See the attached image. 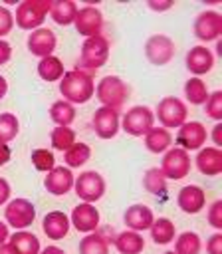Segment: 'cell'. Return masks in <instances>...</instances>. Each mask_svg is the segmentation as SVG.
<instances>
[{
	"label": "cell",
	"instance_id": "cell-1",
	"mask_svg": "<svg viewBox=\"0 0 222 254\" xmlns=\"http://www.w3.org/2000/svg\"><path fill=\"white\" fill-rule=\"evenodd\" d=\"M59 93L71 105L87 103L95 95V81H93L91 73L73 67L69 71H63V75L59 79Z\"/></svg>",
	"mask_w": 222,
	"mask_h": 254
},
{
	"label": "cell",
	"instance_id": "cell-2",
	"mask_svg": "<svg viewBox=\"0 0 222 254\" xmlns=\"http://www.w3.org/2000/svg\"><path fill=\"white\" fill-rule=\"evenodd\" d=\"M109 58V42L107 38L101 36H93V38H85L83 46H81V56L77 62V69H83L87 73L99 69L105 65Z\"/></svg>",
	"mask_w": 222,
	"mask_h": 254
},
{
	"label": "cell",
	"instance_id": "cell-3",
	"mask_svg": "<svg viewBox=\"0 0 222 254\" xmlns=\"http://www.w3.org/2000/svg\"><path fill=\"white\" fill-rule=\"evenodd\" d=\"M95 95L101 101V107H111L119 111V107H123L129 99V85L119 75H105L99 79Z\"/></svg>",
	"mask_w": 222,
	"mask_h": 254
},
{
	"label": "cell",
	"instance_id": "cell-4",
	"mask_svg": "<svg viewBox=\"0 0 222 254\" xmlns=\"http://www.w3.org/2000/svg\"><path fill=\"white\" fill-rule=\"evenodd\" d=\"M52 0H24L16 8V24L22 30H38L50 14Z\"/></svg>",
	"mask_w": 222,
	"mask_h": 254
},
{
	"label": "cell",
	"instance_id": "cell-5",
	"mask_svg": "<svg viewBox=\"0 0 222 254\" xmlns=\"http://www.w3.org/2000/svg\"><path fill=\"white\" fill-rule=\"evenodd\" d=\"M153 123H155V113L151 111V107H147V105H135V107H131L123 115V121L119 125H121V129L127 135L141 137V135H145L153 127Z\"/></svg>",
	"mask_w": 222,
	"mask_h": 254
},
{
	"label": "cell",
	"instance_id": "cell-6",
	"mask_svg": "<svg viewBox=\"0 0 222 254\" xmlns=\"http://www.w3.org/2000/svg\"><path fill=\"white\" fill-rule=\"evenodd\" d=\"M157 117L165 129L180 127L182 123H186V105L178 97H163L157 105Z\"/></svg>",
	"mask_w": 222,
	"mask_h": 254
},
{
	"label": "cell",
	"instance_id": "cell-7",
	"mask_svg": "<svg viewBox=\"0 0 222 254\" xmlns=\"http://www.w3.org/2000/svg\"><path fill=\"white\" fill-rule=\"evenodd\" d=\"M161 171L165 175V179H172V181H180L190 173V155L188 151L174 147V149H166L165 157H163V165Z\"/></svg>",
	"mask_w": 222,
	"mask_h": 254
},
{
	"label": "cell",
	"instance_id": "cell-8",
	"mask_svg": "<svg viewBox=\"0 0 222 254\" xmlns=\"http://www.w3.org/2000/svg\"><path fill=\"white\" fill-rule=\"evenodd\" d=\"M73 187H75L77 198H81L83 202H95L105 194V181L97 171L81 173L73 181Z\"/></svg>",
	"mask_w": 222,
	"mask_h": 254
},
{
	"label": "cell",
	"instance_id": "cell-9",
	"mask_svg": "<svg viewBox=\"0 0 222 254\" xmlns=\"http://www.w3.org/2000/svg\"><path fill=\"white\" fill-rule=\"evenodd\" d=\"M174 42L165 34H155L145 44V56L153 65H166L174 58Z\"/></svg>",
	"mask_w": 222,
	"mask_h": 254
},
{
	"label": "cell",
	"instance_id": "cell-10",
	"mask_svg": "<svg viewBox=\"0 0 222 254\" xmlns=\"http://www.w3.org/2000/svg\"><path fill=\"white\" fill-rule=\"evenodd\" d=\"M4 218L16 230L28 228L36 218V208L28 198H14L4 208Z\"/></svg>",
	"mask_w": 222,
	"mask_h": 254
},
{
	"label": "cell",
	"instance_id": "cell-11",
	"mask_svg": "<svg viewBox=\"0 0 222 254\" xmlns=\"http://www.w3.org/2000/svg\"><path fill=\"white\" fill-rule=\"evenodd\" d=\"M73 24H75V30L81 36H85V38L101 36V30H103V14L95 6H83V8H77V14H75Z\"/></svg>",
	"mask_w": 222,
	"mask_h": 254
},
{
	"label": "cell",
	"instance_id": "cell-12",
	"mask_svg": "<svg viewBox=\"0 0 222 254\" xmlns=\"http://www.w3.org/2000/svg\"><path fill=\"white\" fill-rule=\"evenodd\" d=\"M206 139H208V131H206V127L200 121L182 123L178 127V133H176V143L184 151L202 149V145L206 143Z\"/></svg>",
	"mask_w": 222,
	"mask_h": 254
},
{
	"label": "cell",
	"instance_id": "cell-13",
	"mask_svg": "<svg viewBox=\"0 0 222 254\" xmlns=\"http://www.w3.org/2000/svg\"><path fill=\"white\" fill-rule=\"evenodd\" d=\"M222 34V16L214 10L200 12L194 20V36L202 42H214Z\"/></svg>",
	"mask_w": 222,
	"mask_h": 254
},
{
	"label": "cell",
	"instance_id": "cell-14",
	"mask_svg": "<svg viewBox=\"0 0 222 254\" xmlns=\"http://www.w3.org/2000/svg\"><path fill=\"white\" fill-rule=\"evenodd\" d=\"M91 125L93 131L99 139H111L117 135L119 131V111L111 109V107H99L95 109L93 117H91Z\"/></svg>",
	"mask_w": 222,
	"mask_h": 254
},
{
	"label": "cell",
	"instance_id": "cell-15",
	"mask_svg": "<svg viewBox=\"0 0 222 254\" xmlns=\"http://www.w3.org/2000/svg\"><path fill=\"white\" fill-rule=\"evenodd\" d=\"M69 224H73L77 232H95L99 226V210L91 202H81L71 210Z\"/></svg>",
	"mask_w": 222,
	"mask_h": 254
},
{
	"label": "cell",
	"instance_id": "cell-16",
	"mask_svg": "<svg viewBox=\"0 0 222 254\" xmlns=\"http://www.w3.org/2000/svg\"><path fill=\"white\" fill-rule=\"evenodd\" d=\"M73 173L67 169V167H54L46 179H44V187L50 194H56V196H61V194H67L71 189H73Z\"/></svg>",
	"mask_w": 222,
	"mask_h": 254
},
{
	"label": "cell",
	"instance_id": "cell-17",
	"mask_svg": "<svg viewBox=\"0 0 222 254\" xmlns=\"http://www.w3.org/2000/svg\"><path fill=\"white\" fill-rule=\"evenodd\" d=\"M56 34L50 28H38L28 36V50L32 56L38 58H48L56 50Z\"/></svg>",
	"mask_w": 222,
	"mask_h": 254
},
{
	"label": "cell",
	"instance_id": "cell-18",
	"mask_svg": "<svg viewBox=\"0 0 222 254\" xmlns=\"http://www.w3.org/2000/svg\"><path fill=\"white\" fill-rule=\"evenodd\" d=\"M176 204L182 212L186 214H196L204 208L206 204V194L204 190L198 187V185H186L178 190V196H176Z\"/></svg>",
	"mask_w": 222,
	"mask_h": 254
},
{
	"label": "cell",
	"instance_id": "cell-19",
	"mask_svg": "<svg viewBox=\"0 0 222 254\" xmlns=\"http://www.w3.org/2000/svg\"><path fill=\"white\" fill-rule=\"evenodd\" d=\"M214 65V54L206 46H194L186 54V69L192 75H204Z\"/></svg>",
	"mask_w": 222,
	"mask_h": 254
},
{
	"label": "cell",
	"instance_id": "cell-20",
	"mask_svg": "<svg viewBox=\"0 0 222 254\" xmlns=\"http://www.w3.org/2000/svg\"><path fill=\"white\" fill-rule=\"evenodd\" d=\"M123 220H125V224H127L131 230L143 232V230H149V228H151L155 216H153V210H151L149 206H145V204H131V206L125 210Z\"/></svg>",
	"mask_w": 222,
	"mask_h": 254
},
{
	"label": "cell",
	"instance_id": "cell-21",
	"mask_svg": "<svg viewBox=\"0 0 222 254\" xmlns=\"http://www.w3.org/2000/svg\"><path fill=\"white\" fill-rule=\"evenodd\" d=\"M42 230L52 240H61L69 232V218L61 210H52L42 220Z\"/></svg>",
	"mask_w": 222,
	"mask_h": 254
},
{
	"label": "cell",
	"instance_id": "cell-22",
	"mask_svg": "<svg viewBox=\"0 0 222 254\" xmlns=\"http://www.w3.org/2000/svg\"><path fill=\"white\" fill-rule=\"evenodd\" d=\"M196 167L202 175L214 177L222 173V151L218 147H206L200 149L196 155Z\"/></svg>",
	"mask_w": 222,
	"mask_h": 254
},
{
	"label": "cell",
	"instance_id": "cell-23",
	"mask_svg": "<svg viewBox=\"0 0 222 254\" xmlns=\"http://www.w3.org/2000/svg\"><path fill=\"white\" fill-rule=\"evenodd\" d=\"M115 248L119 254H141L145 248V238L135 230H123L115 236Z\"/></svg>",
	"mask_w": 222,
	"mask_h": 254
},
{
	"label": "cell",
	"instance_id": "cell-24",
	"mask_svg": "<svg viewBox=\"0 0 222 254\" xmlns=\"http://www.w3.org/2000/svg\"><path fill=\"white\" fill-rule=\"evenodd\" d=\"M170 143H172V137L165 127H151L145 133V147L151 153H165L170 147Z\"/></svg>",
	"mask_w": 222,
	"mask_h": 254
},
{
	"label": "cell",
	"instance_id": "cell-25",
	"mask_svg": "<svg viewBox=\"0 0 222 254\" xmlns=\"http://www.w3.org/2000/svg\"><path fill=\"white\" fill-rule=\"evenodd\" d=\"M75 14H77V4L71 2V0H57V2H52L50 16H52V20H54L56 24H59V26H69V24H73Z\"/></svg>",
	"mask_w": 222,
	"mask_h": 254
},
{
	"label": "cell",
	"instance_id": "cell-26",
	"mask_svg": "<svg viewBox=\"0 0 222 254\" xmlns=\"http://www.w3.org/2000/svg\"><path fill=\"white\" fill-rule=\"evenodd\" d=\"M149 230H151V238H153L155 244H168V242L174 240V234H176L172 220L166 218V216L155 218Z\"/></svg>",
	"mask_w": 222,
	"mask_h": 254
},
{
	"label": "cell",
	"instance_id": "cell-27",
	"mask_svg": "<svg viewBox=\"0 0 222 254\" xmlns=\"http://www.w3.org/2000/svg\"><path fill=\"white\" fill-rule=\"evenodd\" d=\"M10 246L18 252V254H40V240L36 234L20 230L14 232L10 236Z\"/></svg>",
	"mask_w": 222,
	"mask_h": 254
},
{
	"label": "cell",
	"instance_id": "cell-28",
	"mask_svg": "<svg viewBox=\"0 0 222 254\" xmlns=\"http://www.w3.org/2000/svg\"><path fill=\"white\" fill-rule=\"evenodd\" d=\"M79 254H109V238L101 232H89L79 242Z\"/></svg>",
	"mask_w": 222,
	"mask_h": 254
},
{
	"label": "cell",
	"instance_id": "cell-29",
	"mask_svg": "<svg viewBox=\"0 0 222 254\" xmlns=\"http://www.w3.org/2000/svg\"><path fill=\"white\" fill-rule=\"evenodd\" d=\"M50 117L56 125L59 127H69L75 119V109L71 103H67L65 99H59V101H54L52 107H50Z\"/></svg>",
	"mask_w": 222,
	"mask_h": 254
},
{
	"label": "cell",
	"instance_id": "cell-30",
	"mask_svg": "<svg viewBox=\"0 0 222 254\" xmlns=\"http://www.w3.org/2000/svg\"><path fill=\"white\" fill-rule=\"evenodd\" d=\"M38 73H40V77L44 81H57L63 75V64L56 56L42 58L40 64H38Z\"/></svg>",
	"mask_w": 222,
	"mask_h": 254
},
{
	"label": "cell",
	"instance_id": "cell-31",
	"mask_svg": "<svg viewBox=\"0 0 222 254\" xmlns=\"http://www.w3.org/2000/svg\"><path fill=\"white\" fill-rule=\"evenodd\" d=\"M184 95L186 101L192 105H204L208 99V87L200 77H190L184 83Z\"/></svg>",
	"mask_w": 222,
	"mask_h": 254
},
{
	"label": "cell",
	"instance_id": "cell-32",
	"mask_svg": "<svg viewBox=\"0 0 222 254\" xmlns=\"http://www.w3.org/2000/svg\"><path fill=\"white\" fill-rule=\"evenodd\" d=\"M65 153V165H67V169L69 167H81V165H85L87 161H89V157H91V149H89V145H85V143H73L67 151H63Z\"/></svg>",
	"mask_w": 222,
	"mask_h": 254
},
{
	"label": "cell",
	"instance_id": "cell-33",
	"mask_svg": "<svg viewBox=\"0 0 222 254\" xmlns=\"http://www.w3.org/2000/svg\"><path fill=\"white\" fill-rule=\"evenodd\" d=\"M143 187L145 190H149L151 194H161L166 190V179L163 175V171L159 167H151L145 175H143Z\"/></svg>",
	"mask_w": 222,
	"mask_h": 254
},
{
	"label": "cell",
	"instance_id": "cell-34",
	"mask_svg": "<svg viewBox=\"0 0 222 254\" xmlns=\"http://www.w3.org/2000/svg\"><path fill=\"white\" fill-rule=\"evenodd\" d=\"M200 246H202L200 236H198L196 232L186 230V232H182V234L176 238V242H174V252H176V254H198V252H200Z\"/></svg>",
	"mask_w": 222,
	"mask_h": 254
},
{
	"label": "cell",
	"instance_id": "cell-35",
	"mask_svg": "<svg viewBox=\"0 0 222 254\" xmlns=\"http://www.w3.org/2000/svg\"><path fill=\"white\" fill-rule=\"evenodd\" d=\"M50 139H52V147L56 151H67L75 143V131L71 127H59L57 125L52 129Z\"/></svg>",
	"mask_w": 222,
	"mask_h": 254
},
{
	"label": "cell",
	"instance_id": "cell-36",
	"mask_svg": "<svg viewBox=\"0 0 222 254\" xmlns=\"http://www.w3.org/2000/svg\"><path fill=\"white\" fill-rule=\"evenodd\" d=\"M20 131V121L14 113H0V143L12 141Z\"/></svg>",
	"mask_w": 222,
	"mask_h": 254
},
{
	"label": "cell",
	"instance_id": "cell-37",
	"mask_svg": "<svg viewBox=\"0 0 222 254\" xmlns=\"http://www.w3.org/2000/svg\"><path fill=\"white\" fill-rule=\"evenodd\" d=\"M32 165H34L38 171L50 173V171L56 167V157H54V153L48 151V149H36V151H32Z\"/></svg>",
	"mask_w": 222,
	"mask_h": 254
},
{
	"label": "cell",
	"instance_id": "cell-38",
	"mask_svg": "<svg viewBox=\"0 0 222 254\" xmlns=\"http://www.w3.org/2000/svg\"><path fill=\"white\" fill-rule=\"evenodd\" d=\"M204 111L214 121H220L222 119V91L220 89L208 93V99L204 103Z\"/></svg>",
	"mask_w": 222,
	"mask_h": 254
},
{
	"label": "cell",
	"instance_id": "cell-39",
	"mask_svg": "<svg viewBox=\"0 0 222 254\" xmlns=\"http://www.w3.org/2000/svg\"><path fill=\"white\" fill-rule=\"evenodd\" d=\"M208 222L216 230L222 228V200H214L212 206L208 208Z\"/></svg>",
	"mask_w": 222,
	"mask_h": 254
},
{
	"label": "cell",
	"instance_id": "cell-40",
	"mask_svg": "<svg viewBox=\"0 0 222 254\" xmlns=\"http://www.w3.org/2000/svg\"><path fill=\"white\" fill-rule=\"evenodd\" d=\"M12 26H14V16L10 14L8 8L0 6V38L10 34L12 32Z\"/></svg>",
	"mask_w": 222,
	"mask_h": 254
},
{
	"label": "cell",
	"instance_id": "cell-41",
	"mask_svg": "<svg viewBox=\"0 0 222 254\" xmlns=\"http://www.w3.org/2000/svg\"><path fill=\"white\" fill-rule=\"evenodd\" d=\"M206 252H208V254H222V234H220V232H216V234H212V236L208 238V242H206Z\"/></svg>",
	"mask_w": 222,
	"mask_h": 254
},
{
	"label": "cell",
	"instance_id": "cell-42",
	"mask_svg": "<svg viewBox=\"0 0 222 254\" xmlns=\"http://www.w3.org/2000/svg\"><path fill=\"white\" fill-rule=\"evenodd\" d=\"M10 56H12V46L6 40H0V65L8 64L10 62Z\"/></svg>",
	"mask_w": 222,
	"mask_h": 254
},
{
	"label": "cell",
	"instance_id": "cell-43",
	"mask_svg": "<svg viewBox=\"0 0 222 254\" xmlns=\"http://www.w3.org/2000/svg\"><path fill=\"white\" fill-rule=\"evenodd\" d=\"M10 198V185L6 179L0 177V204H6Z\"/></svg>",
	"mask_w": 222,
	"mask_h": 254
},
{
	"label": "cell",
	"instance_id": "cell-44",
	"mask_svg": "<svg viewBox=\"0 0 222 254\" xmlns=\"http://www.w3.org/2000/svg\"><path fill=\"white\" fill-rule=\"evenodd\" d=\"M10 155H12L10 147L6 143H0V165H6L10 161Z\"/></svg>",
	"mask_w": 222,
	"mask_h": 254
},
{
	"label": "cell",
	"instance_id": "cell-45",
	"mask_svg": "<svg viewBox=\"0 0 222 254\" xmlns=\"http://www.w3.org/2000/svg\"><path fill=\"white\" fill-rule=\"evenodd\" d=\"M212 141L216 143V147H220L222 145V125L218 123V125H214V131H212Z\"/></svg>",
	"mask_w": 222,
	"mask_h": 254
},
{
	"label": "cell",
	"instance_id": "cell-46",
	"mask_svg": "<svg viewBox=\"0 0 222 254\" xmlns=\"http://www.w3.org/2000/svg\"><path fill=\"white\" fill-rule=\"evenodd\" d=\"M170 6H172V2H153V0L149 2V8L159 10V12H161V10H168Z\"/></svg>",
	"mask_w": 222,
	"mask_h": 254
},
{
	"label": "cell",
	"instance_id": "cell-47",
	"mask_svg": "<svg viewBox=\"0 0 222 254\" xmlns=\"http://www.w3.org/2000/svg\"><path fill=\"white\" fill-rule=\"evenodd\" d=\"M8 238H10V234H8V224H6V222H0V244H4Z\"/></svg>",
	"mask_w": 222,
	"mask_h": 254
},
{
	"label": "cell",
	"instance_id": "cell-48",
	"mask_svg": "<svg viewBox=\"0 0 222 254\" xmlns=\"http://www.w3.org/2000/svg\"><path fill=\"white\" fill-rule=\"evenodd\" d=\"M40 254H65V252L57 246H46L44 250H40Z\"/></svg>",
	"mask_w": 222,
	"mask_h": 254
},
{
	"label": "cell",
	"instance_id": "cell-49",
	"mask_svg": "<svg viewBox=\"0 0 222 254\" xmlns=\"http://www.w3.org/2000/svg\"><path fill=\"white\" fill-rule=\"evenodd\" d=\"M6 91H8V81H6V79L0 75V99H4Z\"/></svg>",
	"mask_w": 222,
	"mask_h": 254
},
{
	"label": "cell",
	"instance_id": "cell-50",
	"mask_svg": "<svg viewBox=\"0 0 222 254\" xmlns=\"http://www.w3.org/2000/svg\"><path fill=\"white\" fill-rule=\"evenodd\" d=\"M0 254H18L10 244H0Z\"/></svg>",
	"mask_w": 222,
	"mask_h": 254
},
{
	"label": "cell",
	"instance_id": "cell-51",
	"mask_svg": "<svg viewBox=\"0 0 222 254\" xmlns=\"http://www.w3.org/2000/svg\"><path fill=\"white\" fill-rule=\"evenodd\" d=\"M163 254H176L174 250H166V252H163Z\"/></svg>",
	"mask_w": 222,
	"mask_h": 254
}]
</instances>
